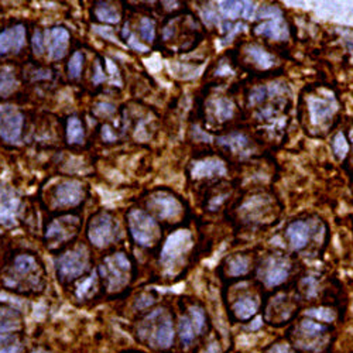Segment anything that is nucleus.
Here are the masks:
<instances>
[{"instance_id":"nucleus-6","label":"nucleus","mask_w":353,"mask_h":353,"mask_svg":"<svg viewBox=\"0 0 353 353\" xmlns=\"http://www.w3.org/2000/svg\"><path fill=\"white\" fill-rule=\"evenodd\" d=\"M328 334V328L315 321H303L299 325V342L300 347L305 350H315L321 346L318 345V341L322 343Z\"/></svg>"},{"instance_id":"nucleus-18","label":"nucleus","mask_w":353,"mask_h":353,"mask_svg":"<svg viewBox=\"0 0 353 353\" xmlns=\"http://www.w3.org/2000/svg\"><path fill=\"white\" fill-rule=\"evenodd\" d=\"M21 327V318L20 314L10 308L0 305V334H8L20 330Z\"/></svg>"},{"instance_id":"nucleus-14","label":"nucleus","mask_w":353,"mask_h":353,"mask_svg":"<svg viewBox=\"0 0 353 353\" xmlns=\"http://www.w3.org/2000/svg\"><path fill=\"white\" fill-rule=\"evenodd\" d=\"M26 32L23 26H16L10 30L0 33V54L9 52L10 50L19 51L24 46Z\"/></svg>"},{"instance_id":"nucleus-22","label":"nucleus","mask_w":353,"mask_h":353,"mask_svg":"<svg viewBox=\"0 0 353 353\" xmlns=\"http://www.w3.org/2000/svg\"><path fill=\"white\" fill-rule=\"evenodd\" d=\"M243 5L245 3H241V2H221V12L226 17H230V19H236L241 14L249 16V13L253 8L243 6Z\"/></svg>"},{"instance_id":"nucleus-9","label":"nucleus","mask_w":353,"mask_h":353,"mask_svg":"<svg viewBox=\"0 0 353 353\" xmlns=\"http://www.w3.org/2000/svg\"><path fill=\"white\" fill-rule=\"evenodd\" d=\"M19 205V198H16V195L6 187L0 185V225H14Z\"/></svg>"},{"instance_id":"nucleus-39","label":"nucleus","mask_w":353,"mask_h":353,"mask_svg":"<svg viewBox=\"0 0 353 353\" xmlns=\"http://www.w3.org/2000/svg\"><path fill=\"white\" fill-rule=\"evenodd\" d=\"M268 353H290V347L285 343H276L268 350Z\"/></svg>"},{"instance_id":"nucleus-2","label":"nucleus","mask_w":353,"mask_h":353,"mask_svg":"<svg viewBox=\"0 0 353 353\" xmlns=\"http://www.w3.org/2000/svg\"><path fill=\"white\" fill-rule=\"evenodd\" d=\"M129 226L133 238L141 246H150L159 236V229L153 218L143 211H132L129 214Z\"/></svg>"},{"instance_id":"nucleus-17","label":"nucleus","mask_w":353,"mask_h":353,"mask_svg":"<svg viewBox=\"0 0 353 353\" xmlns=\"http://www.w3.org/2000/svg\"><path fill=\"white\" fill-rule=\"evenodd\" d=\"M334 108L330 101L325 99H311L310 101V114L312 123L315 125H322L323 122L328 121V117L332 116Z\"/></svg>"},{"instance_id":"nucleus-30","label":"nucleus","mask_w":353,"mask_h":353,"mask_svg":"<svg viewBox=\"0 0 353 353\" xmlns=\"http://www.w3.org/2000/svg\"><path fill=\"white\" fill-rule=\"evenodd\" d=\"M82 63H83V55L77 51V52L71 57L70 64H68V72H70V77H71V78H78V77L81 75Z\"/></svg>"},{"instance_id":"nucleus-32","label":"nucleus","mask_w":353,"mask_h":353,"mask_svg":"<svg viewBox=\"0 0 353 353\" xmlns=\"http://www.w3.org/2000/svg\"><path fill=\"white\" fill-rule=\"evenodd\" d=\"M191 321H192V323H194V327H195V330H196V334L199 335L202 331H203V328H205V321H207V318H205V314H203V311L201 310V308H198V307H192L191 308Z\"/></svg>"},{"instance_id":"nucleus-16","label":"nucleus","mask_w":353,"mask_h":353,"mask_svg":"<svg viewBox=\"0 0 353 353\" xmlns=\"http://www.w3.org/2000/svg\"><path fill=\"white\" fill-rule=\"evenodd\" d=\"M257 311H259V301L252 296L239 299L238 301H234V304L232 307L233 315L236 316V319H239V321L252 319L257 314Z\"/></svg>"},{"instance_id":"nucleus-28","label":"nucleus","mask_w":353,"mask_h":353,"mask_svg":"<svg viewBox=\"0 0 353 353\" xmlns=\"http://www.w3.org/2000/svg\"><path fill=\"white\" fill-rule=\"evenodd\" d=\"M250 55L253 57V60H254L259 65H261L263 68H268V67L272 65V57H270L266 51L261 50V48L252 47V48H250Z\"/></svg>"},{"instance_id":"nucleus-37","label":"nucleus","mask_w":353,"mask_h":353,"mask_svg":"<svg viewBox=\"0 0 353 353\" xmlns=\"http://www.w3.org/2000/svg\"><path fill=\"white\" fill-rule=\"evenodd\" d=\"M33 50L37 55H41L44 51V43H43V37L40 32H36L34 37H33Z\"/></svg>"},{"instance_id":"nucleus-36","label":"nucleus","mask_w":353,"mask_h":353,"mask_svg":"<svg viewBox=\"0 0 353 353\" xmlns=\"http://www.w3.org/2000/svg\"><path fill=\"white\" fill-rule=\"evenodd\" d=\"M95 283H97V277H95V274H94V276H91L90 279H88L83 284L79 285V288H78V296H79V297H85L86 294H88V291H90L91 288H94Z\"/></svg>"},{"instance_id":"nucleus-33","label":"nucleus","mask_w":353,"mask_h":353,"mask_svg":"<svg viewBox=\"0 0 353 353\" xmlns=\"http://www.w3.org/2000/svg\"><path fill=\"white\" fill-rule=\"evenodd\" d=\"M233 113V106L228 99H218L216 101V116L221 121H226Z\"/></svg>"},{"instance_id":"nucleus-11","label":"nucleus","mask_w":353,"mask_h":353,"mask_svg":"<svg viewBox=\"0 0 353 353\" xmlns=\"http://www.w3.org/2000/svg\"><path fill=\"white\" fill-rule=\"evenodd\" d=\"M83 195L82 185L77 181H65L58 185L55 191V201L60 207H72L81 202Z\"/></svg>"},{"instance_id":"nucleus-1","label":"nucleus","mask_w":353,"mask_h":353,"mask_svg":"<svg viewBox=\"0 0 353 353\" xmlns=\"http://www.w3.org/2000/svg\"><path fill=\"white\" fill-rule=\"evenodd\" d=\"M139 338L154 349H168L174 342V330L171 316L157 310L147 316L139 328Z\"/></svg>"},{"instance_id":"nucleus-34","label":"nucleus","mask_w":353,"mask_h":353,"mask_svg":"<svg viewBox=\"0 0 353 353\" xmlns=\"http://www.w3.org/2000/svg\"><path fill=\"white\" fill-rule=\"evenodd\" d=\"M308 315L314 316L315 319H319L322 322H331L335 319V312L332 310H325V308H318V310H310L307 312Z\"/></svg>"},{"instance_id":"nucleus-7","label":"nucleus","mask_w":353,"mask_h":353,"mask_svg":"<svg viewBox=\"0 0 353 353\" xmlns=\"http://www.w3.org/2000/svg\"><path fill=\"white\" fill-rule=\"evenodd\" d=\"M23 117L14 109H5L0 112V136L6 141L14 143L21 134Z\"/></svg>"},{"instance_id":"nucleus-27","label":"nucleus","mask_w":353,"mask_h":353,"mask_svg":"<svg viewBox=\"0 0 353 353\" xmlns=\"http://www.w3.org/2000/svg\"><path fill=\"white\" fill-rule=\"evenodd\" d=\"M95 13H97V17H98L99 20L106 21V23H117V21L121 20L119 13H117L116 9L112 8V6H109V5H102V6H99V8L95 10Z\"/></svg>"},{"instance_id":"nucleus-40","label":"nucleus","mask_w":353,"mask_h":353,"mask_svg":"<svg viewBox=\"0 0 353 353\" xmlns=\"http://www.w3.org/2000/svg\"><path fill=\"white\" fill-rule=\"evenodd\" d=\"M199 353H221V347L218 346V343L212 342V343L205 346Z\"/></svg>"},{"instance_id":"nucleus-4","label":"nucleus","mask_w":353,"mask_h":353,"mask_svg":"<svg viewBox=\"0 0 353 353\" xmlns=\"http://www.w3.org/2000/svg\"><path fill=\"white\" fill-rule=\"evenodd\" d=\"M88 266V253L85 248H78L72 252L65 253L58 260V274L63 279L79 277Z\"/></svg>"},{"instance_id":"nucleus-13","label":"nucleus","mask_w":353,"mask_h":353,"mask_svg":"<svg viewBox=\"0 0 353 353\" xmlns=\"http://www.w3.org/2000/svg\"><path fill=\"white\" fill-rule=\"evenodd\" d=\"M288 277V266L284 261L270 260L263 272V281L268 287H277Z\"/></svg>"},{"instance_id":"nucleus-5","label":"nucleus","mask_w":353,"mask_h":353,"mask_svg":"<svg viewBox=\"0 0 353 353\" xmlns=\"http://www.w3.org/2000/svg\"><path fill=\"white\" fill-rule=\"evenodd\" d=\"M191 248V233L188 230H176L165 242L161 252V261L170 266L179 260Z\"/></svg>"},{"instance_id":"nucleus-21","label":"nucleus","mask_w":353,"mask_h":353,"mask_svg":"<svg viewBox=\"0 0 353 353\" xmlns=\"http://www.w3.org/2000/svg\"><path fill=\"white\" fill-rule=\"evenodd\" d=\"M21 339L14 334H0V353H20Z\"/></svg>"},{"instance_id":"nucleus-38","label":"nucleus","mask_w":353,"mask_h":353,"mask_svg":"<svg viewBox=\"0 0 353 353\" xmlns=\"http://www.w3.org/2000/svg\"><path fill=\"white\" fill-rule=\"evenodd\" d=\"M94 30L98 33V34H101L102 37H105V39H108V40H110V41H113V43H116V37L113 36V33H112V28H108V27H94Z\"/></svg>"},{"instance_id":"nucleus-20","label":"nucleus","mask_w":353,"mask_h":353,"mask_svg":"<svg viewBox=\"0 0 353 353\" xmlns=\"http://www.w3.org/2000/svg\"><path fill=\"white\" fill-rule=\"evenodd\" d=\"M219 174H225V165L218 160L198 161L192 168V175L195 179H203V176H214Z\"/></svg>"},{"instance_id":"nucleus-15","label":"nucleus","mask_w":353,"mask_h":353,"mask_svg":"<svg viewBox=\"0 0 353 353\" xmlns=\"http://www.w3.org/2000/svg\"><path fill=\"white\" fill-rule=\"evenodd\" d=\"M287 238L291 246L296 250H301L308 245L310 241V226L303 221H296L288 225L285 230Z\"/></svg>"},{"instance_id":"nucleus-8","label":"nucleus","mask_w":353,"mask_h":353,"mask_svg":"<svg viewBox=\"0 0 353 353\" xmlns=\"http://www.w3.org/2000/svg\"><path fill=\"white\" fill-rule=\"evenodd\" d=\"M90 239L98 248H103L114 239L113 221L109 215H101L92 221L90 228Z\"/></svg>"},{"instance_id":"nucleus-24","label":"nucleus","mask_w":353,"mask_h":353,"mask_svg":"<svg viewBox=\"0 0 353 353\" xmlns=\"http://www.w3.org/2000/svg\"><path fill=\"white\" fill-rule=\"evenodd\" d=\"M196 334V330L194 327V323L191 321V318H187L184 316L180 322V338H181V342L184 345H191L194 338H195Z\"/></svg>"},{"instance_id":"nucleus-44","label":"nucleus","mask_w":353,"mask_h":353,"mask_svg":"<svg viewBox=\"0 0 353 353\" xmlns=\"http://www.w3.org/2000/svg\"><path fill=\"white\" fill-rule=\"evenodd\" d=\"M105 136H106V140H114V139H116L114 136L110 134L109 128H103V137H105Z\"/></svg>"},{"instance_id":"nucleus-31","label":"nucleus","mask_w":353,"mask_h":353,"mask_svg":"<svg viewBox=\"0 0 353 353\" xmlns=\"http://www.w3.org/2000/svg\"><path fill=\"white\" fill-rule=\"evenodd\" d=\"M140 33H141L144 40L153 41L154 36H156V33H154V23L150 19L143 17L141 21H140Z\"/></svg>"},{"instance_id":"nucleus-23","label":"nucleus","mask_w":353,"mask_h":353,"mask_svg":"<svg viewBox=\"0 0 353 353\" xmlns=\"http://www.w3.org/2000/svg\"><path fill=\"white\" fill-rule=\"evenodd\" d=\"M249 272V259L245 256H234L230 259L229 266H228V273L232 277H239L245 276Z\"/></svg>"},{"instance_id":"nucleus-29","label":"nucleus","mask_w":353,"mask_h":353,"mask_svg":"<svg viewBox=\"0 0 353 353\" xmlns=\"http://www.w3.org/2000/svg\"><path fill=\"white\" fill-rule=\"evenodd\" d=\"M16 81L12 74H0V97H6L13 92Z\"/></svg>"},{"instance_id":"nucleus-25","label":"nucleus","mask_w":353,"mask_h":353,"mask_svg":"<svg viewBox=\"0 0 353 353\" xmlns=\"http://www.w3.org/2000/svg\"><path fill=\"white\" fill-rule=\"evenodd\" d=\"M68 140L70 143L83 141V128L78 117H71L68 121Z\"/></svg>"},{"instance_id":"nucleus-19","label":"nucleus","mask_w":353,"mask_h":353,"mask_svg":"<svg viewBox=\"0 0 353 353\" xmlns=\"http://www.w3.org/2000/svg\"><path fill=\"white\" fill-rule=\"evenodd\" d=\"M256 33L261 34V36H266L270 39H276V40H281L287 36V30H285V26L283 24L280 17L264 21L263 24H260L256 28Z\"/></svg>"},{"instance_id":"nucleus-45","label":"nucleus","mask_w":353,"mask_h":353,"mask_svg":"<svg viewBox=\"0 0 353 353\" xmlns=\"http://www.w3.org/2000/svg\"><path fill=\"white\" fill-rule=\"evenodd\" d=\"M33 353H46V352H43V350H34Z\"/></svg>"},{"instance_id":"nucleus-3","label":"nucleus","mask_w":353,"mask_h":353,"mask_svg":"<svg viewBox=\"0 0 353 353\" xmlns=\"http://www.w3.org/2000/svg\"><path fill=\"white\" fill-rule=\"evenodd\" d=\"M130 269V263L125 254L119 253L114 257L106 259V263L102 266L101 272L108 280V288L110 291H117L128 284V270Z\"/></svg>"},{"instance_id":"nucleus-41","label":"nucleus","mask_w":353,"mask_h":353,"mask_svg":"<svg viewBox=\"0 0 353 353\" xmlns=\"http://www.w3.org/2000/svg\"><path fill=\"white\" fill-rule=\"evenodd\" d=\"M129 44L134 48V50H137V51H141V52H145V51H149V48H147L145 46H143V44H140L139 41H136V39L132 36L130 37V40H129Z\"/></svg>"},{"instance_id":"nucleus-35","label":"nucleus","mask_w":353,"mask_h":353,"mask_svg":"<svg viewBox=\"0 0 353 353\" xmlns=\"http://www.w3.org/2000/svg\"><path fill=\"white\" fill-rule=\"evenodd\" d=\"M332 147H334V152L339 156V157H343L347 152V143L343 137L342 133H338L335 137H334V141H332Z\"/></svg>"},{"instance_id":"nucleus-10","label":"nucleus","mask_w":353,"mask_h":353,"mask_svg":"<svg viewBox=\"0 0 353 353\" xmlns=\"http://www.w3.org/2000/svg\"><path fill=\"white\" fill-rule=\"evenodd\" d=\"M150 205L154 208V211L159 214L160 218L163 219H171V218H176L183 208L181 203L176 201L174 196L167 195V194H159L156 196L152 198Z\"/></svg>"},{"instance_id":"nucleus-42","label":"nucleus","mask_w":353,"mask_h":353,"mask_svg":"<svg viewBox=\"0 0 353 353\" xmlns=\"http://www.w3.org/2000/svg\"><path fill=\"white\" fill-rule=\"evenodd\" d=\"M106 65H108V70H109L110 77H112L113 79H114V78H119V71H117L116 65H114L110 60H108V61H106Z\"/></svg>"},{"instance_id":"nucleus-26","label":"nucleus","mask_w":353,"mask_h":353,"mask_svg":"<svg viewBox=\"0 0 353 353\" xmlns=\"http://www.w3.org/2000/svg\"><path fill=\"white\" fill-rule=\"evenodd\" d=\"M36 260L30 256H19L14 263V269L20 274H30L33 270H36Z\"/></svg>"},{"instance_id":"nucleus-12","label":"nucleus","mask_w":353,"mask_h":353,"mask_svg":"<svg viewBox=\"0 0 353 353\" xmlns=\"http://www.w3.org/2000/svg\"><path fill=\"white\" fill-rule=\"evenodd\" d=\"M70 43V33L63 27H55L50 32V58L60 60L65 54Z\"/></svg>"},{"instance_id":"nucleus-43","label":"nucleus","mask_w":353,"mask_h":353,"mask_svg":"<svg viewBox=\"0 0 353 353\" xmlns=\"http://www.w3.org/2000/svg\"><path fill=\"white\" fill-rule=\"evenodd\" d=\"M105 81V75L102 74V68L99 64H97V74L94 75V83H101Z\"/></svg>"}]
</instances>
